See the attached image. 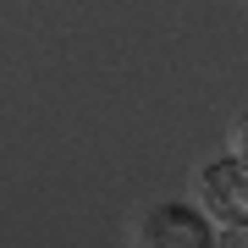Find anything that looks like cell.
<instances>
[{
  "instance_id": "277c9868",
  "label": "cell",
  "mask_w": 248,
  "mask_h": 248,
  "mask_svg": "<svg viewBox=\"0 0 248 248\" xmlns=\"http://www.w3.org/2000/svg\"><path fill=\"white\" fill-rule=\"evenodd\" d=\"M215 248H248V226H237V232H221V237H215Z\"/></svg>"
},
{
  "instance_id": "3957f363",
  "label": "cell",
  "mask_w": 248,
  "mask_h": 248,
  "mask_svg": "<svg viewBox=\"0 0 248 248\" xmlns=\"http://www.w3.org/2000/svg\"><path fill=\"white\" fill-rule=\"evenodd\" d=\"M226 143H232V155H226V160H232V166L243 171V177H248V110L237 116V122H232V133H226Z\"/></svg>"
},
{
  "instance_id": "7a4b0ae2",
  "label": "cell",
  "mask_w": 248,
  "mask_h": 248,
  "mask_svg": "<svg viewBox=\"0 0 248 248\" xmlns=\"http://www.w3.org/2000/svg\"><path fill=\"white\" fill-rule=\"evenodd\" d=\"M215 232L204 221V210H187V204H155L138 226L133 248H215Z\"/></svg>"
},
{
  "instance_id": "6da1fadb",
  "label": "cell",
  "mask_w": 248,
  "mask_h": 248,
  "mask_svg": "<svg viewBox=\"0 0 248 248\" xmlns=\"http://www.w3.org/2000/svg\"><path fill=\"white\" fill-rule=\"evenodd\" d=\"M199 210L215 232H237L248 226V177L232 160H215V166L199 171Z\"/></svg>"
}]
</instances>
